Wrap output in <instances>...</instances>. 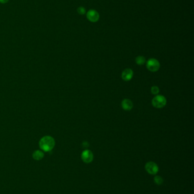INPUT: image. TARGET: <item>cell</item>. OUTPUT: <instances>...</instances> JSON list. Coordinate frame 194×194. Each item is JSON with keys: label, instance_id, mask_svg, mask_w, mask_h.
Masks as SVG:
<instances>
[{"label": "cell", "instance_id": "obj_12", "mask_svg": "<svg viewBox=\"0 0 194 194\" xmlns=\"http://www.w3.org/2000/svg\"><path fill=\"white\" fill-rule=\"evenodd\" d=\"M151 92L153 94H158L160 92V89L158 86H152L151 88Z\"/></svg>", "mask_w": 194, "mask_h": 194}, {"label": "cell", "instance_id": "obj_6", "mask_svg": "<svg viewBox=\"0 0 194 194\" xmlns=\"http://www.w3.org/2000/svg\"><path fill=\"white\" fill-rule=\"evenodd\" d=\"M87 18L91 22H96L99 20L100 14L99 13L94 9L89 10L87 13Z\"/></svg>", "mask_w": 194, "mask_h": 194}, {"label": "cell", "instance_id": "obj_14", "mask_svg": "<svg viewBox=\"0 0 194 194\" xmlns=\"http://www.w3.org/2000/svg\"><path fill=\"white\" fill-rule=\"evenodd\" d=\"M9 1V0H0V3L1 4H5Z\"/></svg>", "mask_w": 194, "mask_h": 194}, {"label": "cell", "instance_id": "obj_8", "mask_svg": "<svg viewBox=\"0 0 194 194\" xmlns=\"http://www.w3.org/2000/svg\"><path fill=\"white\" fill-rule=\"evenodd\" d=\"M121 106L124 110L129 111L133 108V102L129 99H124L121 102Z\"/></svg>", "mask_w": 194, "mask_h": 194}, {"label": "cell", "instance_id": "obj_7", "mask_svg": "<svg viewBox=\"0 0 194 194\" xmlns=\"http://www.w3.org/2000/svg\"><path fill=\"white\" fill-rule=\"evenodd\" d=\"M133 77V71L132 69L127 68L124 70L121 74L122 80L125 81H129L132 79Z\"/></svg>", "mask_w": 194, "mask_h": 194}, {"label": "cell", "instance_id": "obj_2", "mask_svg": "<svg viewBox=\"0 0 194 194\" xmlns=\"http://www.w3.org/2000/svg\"><path fill=\"white\" fill-rule=\"evenodd\" d=\"M152 105L155 108L161 109L164 107L167 103L166 98L161 95H158L152 100Z\"/></svg>", "mask_w": 194, "mask_h": 194}, {"label": "cell", "instance_id": "obj_5", "mask_svg": "<svg viewBox=\"0 0 194 194\" xmlns=\"http://www.w3.org/2000/svg\"><path fill=\"white\" fill-rule=\"evenodd\" d=\"M81 158L85 164H89L94 160V154L90 150H84L82 153Z\"/></svg>", "mask_w": 194, "mask_h": 194}, {"label": "cell", "instance_id": "obj_4", "mask_svg": "<svg viewBox=\"0 0 194 194\" xmlns=\"http://www.w3.org/2000/svg\"><path fill=\"white\" fill-rule=\"evenodd\" d=\"M146 171L151 175H155L159 171V167L157 164L152 161L148 162L145 166Z\"/></svg>", "mask_w": 194, "mask_h": 194}, {"label": "cell", "instance_id": "obj_3", "mask_svg": "<svg viewBox=\"0 0 194 194\" xmlns=\"http://www.w3.org/2000/svg\"><path fill=\"white\" fill-rule=\"evenodd\" d=\"M146 67L150 72H155L159 70L160 68V63L157 59L151 58L147 61Z\"/></svg>", "mask_w": 194, "mask_h": 194}, {"label": "cell", "instance_id": "obj_11", "mask_svg": "<svg viewBox=\"0 0 194 194\" xmlns=\"http://www.w3.org/2000/svg\"><path fill=\"white\" fill-rule=\"evenodd\" d=\"M154 181L156 184L160 186L162 183H163V179L160 175H156L154 178Z\"/></svg>", "mask_w": 194, "mask_h": 194}, {"label": "cell", "instance_id": "obj_1", "mask_svg": "<svg viewBox=\"0 0 194 194\" xmlns=\"http://www.w3.org/2000/svg\"><path fill=\"white\" fill-rule=\"evenodd\" d=\"M55 143L54 139L49 136H44L40 139L39 141V146L40 149L44 152H50L55 146Z\"/></svg>", "mask_w": 194, "mask_h": 194}, {"label": "cell", "instance_id": "obj_13", "mask_svg": "<svg viewBox=\"0 0 194 194\" xmlns=\"http://www.w3.org/2000/svg\"><path fill=\"white\" fill-rule=\"evenodd\" d=\"M77 11H78V14H79L80 15H84L85 14H86V10L83 6L79 7L77 9Z\"/></svg>", "mask_w": 194, "mask_h": 194}, {"label": "cell", "instance_id": "obj_10", "mask_svg": "<svg viewBox=\"0 0 194 194\" xmlns=\"http://www.w3.org/2000/svg\"><path fill=\"white\" fill-rule=\"evenodd\" d=\"M145 58L142 56H139L136 58V62L139 65H142L145 62Z\"/></svg>", "mask_w": 194, "mask_h": 194}, {"label": "cell", "instance_id": "obj_9", "mask_svg": "<svg viewBox=\"0 0 194 194\" xmlns=\"http://www.w3.org/2000/svg\"><path fill=\"white\" fill-rule=\"evenodd\" d=\"M44 157V153L40 150H36L33 154V157L34 159L37 161L42 160Z\"/></svg>", "mask_w": 194, "mask_h": 194}]
</instances>
